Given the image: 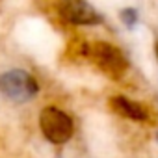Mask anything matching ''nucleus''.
I'll list each match as a JSON object with an SVG mask.
<instances>
[{
	"mask_svg": "<svg viewBox=\"0 0 158 158\" xmlns=\"http://www.w3.org/2000/svg\"><path fill=\"white\" fill-rule=\"evenodd\" d=\"M88 58L97 71L110 80H121L128 73V58L125 52L110 41H95L88 48Z\"/></svg>",
	"mask_w": 158,
	"mask_h": 158,
	"instance_id": "f257e3e1",
	"label": "nucleus"
},
{
	"mask_svg": "<svg viewBox=\"0 0 158 158\" xmlns=\"http://www.w3.org/2000/svg\"><path fill=\"white\" fill-rule=\"evenodd\" d=\"M39 130L47 141L52 145H63L74 136V119L61 108L48 104L39 112Z\"/></svg>",
	"mask_w": 158,
	"mask_h": 158,
	"instance_id": "f03ea898",
	"label": "nucleus"
},
{
	"mask_svg": "<svg viewBox=\"0 0 158 158\" xmlns=\"http://www.w3.org/2000/svg\"><path fill=\"white\" fill-rule=\"evenodd\" d=\"M39 89L41 88L35 76L24 69H10L0 73V95L15 104L32 101Z\"/></svg>",
	"mask_w": 158,
	"mask_h": 158,
	"instance_id": "7ed1b4c3",
	"label": "nucleus"
},
{
	"mask_svg": "<svg viewBox=\"0 0 158 158\" xmlns=\"http://www.w3.org/2000/svg\"><path fill=\"white\" fill-rule=\"evenodd\" d=\"M56 13L71 26H99L104 21L88 0H56Z\"/></svg>",
	"mask_w": 158,
	"mask_h": 158,
	"instance_id": "20e7f679",
	"label": "nucleus"
},
{
	"mask_svg": "<svg viewBox=\"0 0 158 158\" xmlns=\"http://www.w3.org/2000/svg\"><path fill=\"white\" fill-rule=\"evenodd\" d=\"M108 106L115 115H119L127 121H132V123H138V125L152 123L151 108L145 102H139V101L130 99L127 95H112L108 99Z\"/></svg>",
	"mask_w": 158,
	"mask_h": 158,
	"instance_id": "39448f33",
	"label": "nucleus"
},
{
	"mask_svg": "<svg viewBox=\"0 0 158 158\" xmlns=\"http://www.w3.org/2000/svg\"><path fill=\"white\" fill-rule=\"evenodd\" d=\"M119 21L130 30V28H134L136 24H138V21H139V13H138V10L136 8H123L121 11H119Z\"/></svg>",
	"mask_w": 158,
	"mask_h": 158,
	"instance_id": "423d86ee",
	"label": "nucleus"
},
{
	"mask_svg": "<svg viewBox=\"0 0 158 158\" xmlns=\"http://www.w3.org/2000/svg\"><path fill=\"white\" fill-rule=\"evenodd\" d=\"M154 54H156V60H158V39L154 41Z\"/></svg>",
	"mask_w": 158,
	"mask_h": 158,
	"instance_id": "0eeeda50",
	"label": "nucleus"
},
{
	"mask_svg": "<svg viewBox=\"0 0 158 158\" xmlns=\"http://www.w3.org/2000/svg\"><path fill=\"white\" fill-rule=\"evenodd\" d=\"M156 141H158V134H156Z\"/></svg>",
	"mask_w": 158,
	"mask_h": 158,
	"instance_id": "6e6552de",
	"label": "nucleus"
}]
</instances>
